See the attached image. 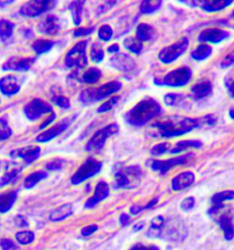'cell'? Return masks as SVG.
Segmentation results:
<instances>
[{
  "instance_id": "6da1fadb",
  "label": "cell",
  "mask_w": 234,
  "mask_h": 250,
  "mask_svg": "<svg viewBox=\"0 0 234 250\" xmlns=\"http://www.w3.org/2000/svg\"><path fill=\"white\" fill-rule=\"evenodd\" d=\"M217 120L218 118L213 115H207L198 118L173 116L156 122L152 127L161 138L169 139L182 136L202 125H214Z\"/></svg>"
},
{
  "instance_id": "7a4b0ae2",
  "label": "cell",
  "mask_w": 234,
  "mask_h": 250,
  "mask_svg": "<svg viewBox=\"0 0 234 250\" xmlns=\"http://www.w3.org/2000/svg\"><path fill=\"white\" fill-rule=\"evenodd\" d=\"M161 113L162 107L159 103L151 97H146L125 113L124 121L134 126H142Z\"/></svg>"
},
{
  "instance_id": "3957f363",
  "label": "cell",
  "mask_w": 234,
  "mask_h": 250,
  "mask_svg": "<svg viewBox=\"0 0 234 250\" xmlns=\"http://www.w3.org/2000/svg\"><path fill=\"white\" fill-rule=\"evenodd\" d=\"M123 87L121 82L112 81L104 83L97 88L86 89L80 93L79 99L83 104L102 101L104 98L117 93Z\"/></svg>"
},
{
  "instance_id": "277c9868",
  "label": "cell",
  "mask_w": 234,
  "mask_h": 250,
  "mask_svg": "<svg viewBox=\"0 0 234 250\" xmlns=\"http://www.w3.org/2000/svg\"><path fill=\"white\" fill-rule=\"evenodd\" d=\"M142 177V169L139 165L122 167L115 172L116 189H133L138 186Z\"/></svg>"
},
{
  "instance_id": "5b68a950",
  "label": "cell",
  "mask_w": 234,
  "mask_h": 250,
  "mask_svg": "<svg viewBox=\"0 0 234 250\" xmlns=\"http://www.w3.org/2000/svg\"><path fill=\"white\" fill-rule=\"evenodd\" d=\"M192 75V71L187 66L179 67L166 74L162 79H155V83L170 87H180L186 85Z\"/></svg>"
},
{
  "instance_id": "8992f818",
  "label": "cell",
  "mask_w": 234,
  "mask_h": 250,
  "mask_svg": "<svg viewBox=\"0 0 234 250\" xmlns=\"http://www.w3.org/2000/svg\"><path fill=\"white\" fill-rule=\"evenodd\" d=\"M118 131L119 125H117V123H112L106 126H103L101 129L97 130L88 141L85 146V150L88 152L100 151L102 147H104L106 140H108L110 137L116 135Z\"/></svg>"
},
{
  "instance_id": "52a82bcc",
  "label": "cell",
  "mask_w": 234,
  "mask_h": 250,
  "mask_svg": "<svg viewBox=\"0 0 234 250\" xmlns=\"http://www.w3.org/2000/svg\"><path fill=\"white\" fill-rule=\"evenodd\" d=\"M102 167V162L95 160L94 158H88L72 176L71 183L73 185H79L88 179L98 174L101 171Z\"/></svg>"
},
{
  "instance_id": "ba28073f",
  "label": "cell",
  "mask_w": 234,
  "mask_h": 250,
  "mask_svg": "<svg viewBox=\"0 0 234 250\" xmlns=\"http://www.w3.org/2000/svg\"><path fill=\"white\" fill-rule=\"evenodd\" d=\"M86 48H87L86 41H81L74 45L66 54V66L69 68H78V69H81L86 66L88 63Z\"/></svg>"
},
{
  "instance_id": "9c48e42d",
  "label": "cell",
  "mask_w": 234,
  "mask_h": 250,
  "mask_svg": "<svg viewBox=\"0 0 234 250\" xmlns=\"http://www.w3.org/2000/svg\"><path fill=\"white\" fill-rule=\"evenodd\" d=\"M189 47V40L182 38L175 43L162 49L158 53V59L163 63H171L185 53Z\"/></svg>"
},
{
  "instance_id": "30bf717a",
  "label": "cell",
  "mask_w": 234,
  "mask_h": 250,
  "mask_svg": "<svg viewBox=\"0 0 234 250\" xmlns=\"http://www.w3.org/2000/svg\"><path fill=\"white\" fill-rule=\"evenodd\" d=\"M56 5H57V1H53V0L29 1L22 5L21 8L20 9V14L25 17L34 18L55 8Z\"/></svg>"
},
{
  "instance_id": "8fae6325",
  "label": "cell",
  "mask_w": 234,
  "mask_h": 250,
  "mask_svg": "<svg viewBox=\"0 0 234 250\" xmlns=\"http://www.w3.org/2000/svg\"><path fill=\"white\" fill-rule=\"evenodd\" d=\"M52 112L53 108L51 104L39 98L32 99L24 107L25 116L30 121H36L49 113L51 114Z\"/></svg>"
},
{
  "instance_id": "7c38bea8",
  "label": "cell",
  "mask_w": 234,
  "mask_h": 250,
  "mask_svg": "<svg viewBox=\"0 0 234 250\" xmlns=\"http://www.w3.org/2000/svg\"><path fill=\"white\" fill-rule=\"evenodd\" d=\"M78 118V115H73L72 117H68V118H63L62 120H60L57 124L52 125L50 128H48L47 130H45L42 133H40L36 138L37 142L39 143H45V142H49L51 140L57 138L61 133L64 132L66 129L73 124L75 121V119Z\"/></svg>"
},
{
  "instance_id": "4fadbf2b",
  "label": "cell",
  "mask_w": 234,
  "mask_h": 250,
  "mask_svg": "<svg viewBox=\"0 0 234 250\" xmlns=\"http://www.w3.org/2000/svg\"><path fill=\"white\" fill-rule=\"evenodd\" d=\"M193 153L177 156L175 158H171L168 160L164 161H152L150 163V168L153 169L154 171L159 172L161 175H164L168 172L169 169L174 168L176 166L184 165L193 158Z\"/></svg>"
},
{
  "instance_id": "5bb4252c",
  "label": "cell",
  "mask_w": 234,
  "mask_h": 250,
  "mask_svg": "<svg viewBox=\"0 0 234 250\" xmlns=\"http://www.w3.org/2000/svg\"><path fill=\"white\" fill-rule=\"evenodd\" d=\"M111 66L123 73H133L136 69V62L130 55L121 52L115 54L110 59Z\"/></svg>"
},
{
  "instance_id": "9a60e30c",
  "label": "cell",
  "mask_w": 234,
  "mask_h": 250,
  "mask_svg": "<svg viewBox=\"0 0 234 250\" xmlns=\"http://www.w3.org/2000/svg\"><path fill=\"white\" fill-rule=\"evenodd\" d=\"M35 57H11L2 65L3 71H14V72H26L29 71L35 63Z\"/></svg>"
},
{
  "instance_id": "2e32d148",
  "label": "cell",
  "mask_w": 234,
  "mask_h": 250,
  "mask_svg": "<svg viewBox=\"0 0 234 250\" xmlns=\"http://www.w3.org/2000/svg\"><path fill=\"white\" fill-rule=\"evenodd\" d=\"M234 200V191L226 190L215 193L212 197V205L208 210L209 215L214 217L223 208H225V202Z\"/></svg>"
},
{
  "instance_id": "e0dca14e",
  "label": "cell",
  "mask_w": 234,
  "mask_h": 250,
  "mask_svg": "<svg viewBox=\"0 0 234 250\" xmlns=\"http://www.w3.org/2000/svg\"><path fill=\"white\" fill-rule=\"evenodd\" d=\"M37 29L39 33L48 35V36H55L60 30V21L56 15L46 16L38 24Z\"/></svg>"
},
{
  "instance_id": "ac0fdd59",
  "label": "cell",
  "mask_w": 234,
  "mask_h": 250,
  "mask_svg": "<svg viewBox=\"0 0 234 250\" xmlns=\"http://www.w3.org/2000/svg\"><path fill=\"white\" fill-rule=\"evenodd\" d=\"M41 152V148L39 146H27V147L16 148L10 152L11 158H18L21 159L25 163L30 164L37 161Z\"/></svg>"
},
{
  "instance_id": "d6986e66",
  "label": "cell",
  "mask_w": 234,
  "mask_h": 250,
  "mask_svg": "<svg viewBox=\"0 0 234 250\" xmlns=\"http://www.w3.org/2000/svg\"><path fill=\"white\" fill-rule=\"evenodd\" d=\"M22 83L19 77L8 74L0 79V92L6 96H14L20 92Z\"/></svg>"
},
{
  "instance_id": "ffe728a7",
  "label": "cell",
  "mask_w": 234,
  "mask_h": 250,
  "mask_svg": "<svg viewBox=\"0 0 234 250\" xmlns=\"http://www.w3.org/2000/svg\"><path fill=\"white\" fill-rule=\"evenodd\" d=\"M190 6H197L202 8L205 11L208 12H216L219 10H222L223 8L229 7L233 4L234 0H205V1H189L190 3H187L186 1H180Z\"/></svg>"
},
{
  "instance_id": "44dd1931",
  "label": "cell",
  "mask_w": 234,
  "mask_h": 250,
  "mask_svg": "<svg viewBox=\"0 0 234 250\" xmlns=\"http://www.w3.org/2000/svg\"><path fill=\"white\" fill-rule=\"evenodd\" d=\"M215 221L218 224L219 228L222 230L225 240L232 241L234 238V224L233 214L230 212L217 214V218L215 219Z\"/></svg>"
},
{
  "instance_id": "7402d4cb",
  "label": "cell",
  "mask_w": 234,
  "mask_h": 250,
  "mask_svg": "<svg viewBox=\"0 0 234 250\" xmlns=\"http://www.w3.org/2000/svg\"><path fill=\"white\" fill-rule=\"evenodd\" d=\"M110 194V187L107 183L101 181L96 184L95 193L91 198L88 199L84 205L87 209H92L97 206L99 203L102 202L104 199L107 198Z\"/></svg>"
},
{
  "instance_id": "603a6c76",
  "label": "cell",
  "mask_w": 234,
  "mask_h": 250,
  "mask_svg": "<svg viewBox=\"0 0 234 250\" xmlns=\"http://www.w3.org/2000/svg\"><path fill=\"white\" fill-rule=\"evenodd\" d=\"M230 37V33L227 30L220 29H207L201 31L198 36V41L201 42L219 43Z\"/></svg>"
},
{
  "instance_id": "cb8c5ba5",
  "label": "cell",
  "mask_w": 234,
  "mask_h": 250,
  "mask_svg": "<svg viewBox=\"0 0 234 250\" xmlns=\"http://www.w3.org/2000/svg\"><path fill=\"white\" fill-rule=\"evenodd\" d=\"M212 93V83L208 79L199 80L190 89V94L194 100H201L205 97L211 96Z\"/></svg>"
},
{
  "instance_id": "d4e9b609",
  "label": "cell",
  "mask_w": 234,
  "mask_h": 250,
  "mask_svg": "<svg viewBox=\"0 0 234 250\" xmlns=\"http://www.w3.org/2000/svg\"><path fill=\"white\" fill-rule=\"evenodd\" d=\"M195 182V174L192 171H184L172 180L171 187L173 191H182L190 187Z\"/></svg>"
},
{
  "instance_id": "484cf974",
  "label": "cell",
  "mask_w": 234,
  "mask_h": 250,
  "mask_svg": "<svg viewBox=\"0 0 234 250\" xmlns=\"http://www.w3.org/2000/svg\"><path fill=\"white\" fill-rule=\"evenodd\" d=\"M21 171V166H19L14 163L8 165L6 172L3 174V176L0 177V188L7 186V184L14 183L20 175Z\"/></svg>"
},
{
  "instance_id": "4316f807",
  "label": "cell",
  "mask_w": 234,
  "mask_h": 250,
  "mask_svg": "<svg viewBox=\"0 0 234 250\" xmlns=\"http://www.w3.org/2000/svg\"><path fill=\"white\" fill-rule=\"evenodd\" d=\"M73 213V206L72 204H65L54 209L49 216L51 222H60L65 220Z\"/></svg>"
},
{
  "instance_id": "83f0119b",
  "label": "cell",
  "mask_w": 234,
  "mask_h": 250,
  "mask_svg": "<svg viewBox=\"0 0 234 250\" xmlns=\"http://www.w3.org/2000/svg\"><path fill=\"white\" fill-rule=\"evenodd\" d=\"M18 198V191H9L0 193V213H6L13 207Z\"/></svg>"
},
{
  "instance_id": "f1b7e54d",
  "label": "cell",
  "mask_w": 234,
  "mask_h": 250,
  "mask_svg": "<svg viewBox=\"0 0 234 250\" xmlns=\"http://www.w3.org/2000/svg\"><path fill=\"white\" fill-rule=\"evenodd\" d=\"M155 33H156V30L151 25L146 23H140L136 28V38L141 42H148L153 39Z\"/></svg>"
},
{
  "instance_id": "f546056e",
  "label": "cell",
  "mask_w": 234,
  "mask_h": 250,
  "mask_svg": "<svg viewBox=\"0 0 234 250\" xmlns=\"http://www.w3.org/2000/svg\"><path fill=\"white\" fill-rule=\"evenodd\" d=\"M165 220L166 219L162 215H158V216H156L155 218H153L151 221L150 228L148 229L146 235L151 238H160Z\"/></svg>"
},
{
  "instance_id": "4dcf8cb0",
  "label": "cell",
  "mask_w": 234,
  "mask_h": 250,
  "mask_svg": "<svg viewBox=\"0 0 234 250\" xmlns=\"http://www.w3.org/2000/svg\"><path fill=\"white\" fill-rule=\"evenodd\" d=\"M48 176L49 175L45 170L34 171L26 177V179L24 180V187L29 190L36 186V184H39L40 181H43L46 178H48Z\"/></svg>"
},
{
  "instance_id": "1f68e13d",
  "label": "cell",
  "mask_w": 234,
  "mask_h": 250,
  "mask_svg": "<svg viewBox=\"0 0 234 250\" xmlns=\"http://www.w3.org/2000/svg\"><path fill=\"white\" fill-rule=\"evenodd\" d=\"M85 5V1H73L69 5V10L73 17V23L77 26L80 25L82 21V11Z\"/></svg>"
},
{
  "instance_id": "d6a6232c",
  "label": "cell",
  "mask_w": 234,
  "mask_h": 250,
  "mask_svg": "<svg viewBox=\"0 0 234 250\" xmlns=\"http://www.w3.org/2000/svg\"><path fill=\"white\" fill-rule=\"evenodd\" d=\"M15 24L7 20H0V39L2 42H7L12 36L14 31Z\"/></svg>"
},
{
  "instance_id": "836d02e7",
  "label": "cell",
  "mask_w": 234,
  "mask_h": 250,
  "mask_svg": "<svg viewBox=\"0 0 234 250\" xmlns=\"http://www.w3.org/2000/svg\"><path fill=\"white\" fill-rule=\"evenodd\" d=\"M201 146H202V142L200 140H181V141L176 143L175 147L171 148L170 153L176 154V153L182 152L188 148H191V147L198 148Z\"/></svg>"
},
{
  "instance_id": "e575fe53",
  "label": "cell",
  "mask_w": 234,
  "mask_h": 250,
  "mask_svg": "<svg viewBox=\"0 0 234 250\" xmlns=\"http://www.w3.org/2000/svg\"><path fill=\"white\" fill-rule=\"evenodd\" d=\"M102 71L96 67H91L81 76V82L85 83H96L102 77Z\"/></svg>"
},
{
  "instance_id": "d590c367",
  "label": "cell",
  "mask_w": 234,
  "mask_h": 250,
  "mask_svg": "<svg viewBox=\"0 0 234 250\" xmlns=\"http://www.w3.org/2000/svg\"><path fill=\"white\" fill-rule=\"evenodd\" d=\"M212 52L213 50L210 45H199L197 49H195L193 52H191V57L196 61L201 62L208 59L212 55Z\"/></svg>"
},
{
  "instance_id": "8d00e7d4",
  "label": "cell",
  "mask_w": 234,
  "mask_h": 250,
  "mask_svg": "<svg viewBox=\"0 0 234 250\" xmlns=\"http://www.w3.org/2000/svg\"><path fill=\"white\" fill-rule=\"evenodd\" d=\"M54 46V42L51 40H45V39H39L34 42L32 44L33 51L38 54H43L46 52H49Z\"/></svg>"
},
{
  "instance_id": "74e56055",
  "label": "cell",
  "mask_w": 234,
  "mask_h": 250,
  "mask_svg": "<svg viewBox=\"0 0 234 250\" xmlns=\"http://www.w3.org/2000/svg\"><path fill=\"white\" fill-rule=\"evenodd\" d=\"M124 47L135 54H140L143 50V44L136 38L127 37L124 40Z\"/></svg>"
},
{
  "instance_id": "f35d334b",
  "label": "cell",
  "mask_w": 234,
  "mask_h": 250,
  "mask_svg": "<svg viewBox=\"0 0 234 250\" xmlns=\"http://www.w3.org/2000/svg\"><path fill=\"white\" fill-rule=\"evenodd\" d=\"M90 57L91 60L96 63L101 62L104 58V52L102 50V44L99 42H95L92 44L91 51H90Z\"/></svg>"
},
{
  "instance_id": "ab89813d",
  "label": "cell",
  "mask_w": 234,
  "mask_h": 250,
  "mask_svg": "<svg viewBox=\"0 0 234 250\" xmlns=\"http://www.w3.org/2000/svg\"><path fill=\"white\" fill-rule=\"evenodd\" d=\"M162 6V1H143L140 4V11L143 14H152L157 11Z\"/></svg>"
},
{
  "instance_id": "60d3db41",
  "label": "cell",
  "mask_w": 234,
  "mask_h": 250,
  "mask_svg": "<svg viewBox=\"0 0 234 250\" xmlns=\"http://www.w3.org/2000/svg\"><path fill=\"white\" fill-rule=\"evenodd\" d=\"M164 101L169 106H181L185 103V97L180 94H168L164 96Z\"/></svg>"
},
{
  "instance_id": "b9f144b4",
  "label": "cell",
  "mask_w": 234,
  "mask_h": 250,
  "mask_svg": "<svg viewBox=\"0 0 234 250\" xmlns=\"http://www.w3.org/2000/svg\"><path fill=\"white\" fill-rule=\"evenodd\" d=\"M12 129L7 123L6 117L0 118V142L5 141L12 136Z\"/></svg>"
},
{
  "instance_id": "7bdbcfd3",
  "label": "cell",
  "mask_w": 234,
  "mask_h": 250,
  "mask_svg": "<svg viewBox=\"0 0 234 250\" xmlns=\"http://www.w3.org/2000/svg\"><path fill=\"white\" fill-rule=\"evenodd\" d=\"M34 239H35V235L31 231H21L16 234V240L23 246L31 244L34 241Z\"/></svg>"
},
{
  "instance_id": "ee69618b",
  "label": "cell",
  "mask_w": 234,
  "mask_h": 250,
  "mask_svg": "<svg viewBox=\"0 0 234 250\" xmlns=\"http://www.w3.org/2000/svg\"><path fill=\"white\" fill-rule=\"evenodd\" d=\"M171 148L172 147H171V144L170 143H168V142H162V143H159V144L154 146L152 147V149H151V151H150V153H151L152 156L158 157V156L167 153L168 151L170 152Z\"/></svg>"
},
{
  "instance_id": "f6af8a7d",
  "label": "cell",
  "mask_w": 234,
  "mask_h": 250,
  "mask_svg": "<svg viewBox=\"0 0 234 250\" xmlns=\"http://www.w3.org/2000/svg\"><path fill=\"white\" fill-rule=\"evenodd\" d=\"M51 101L62 109H69L71 107L70 99L64 96H54L51 98Z\"/></svg>"
},
{
  "instance_id": "bcb514c9",
  "label": "cell",
  "mask_w": 234,
  "mask_h": 250,
  "mask_svg": "<svg viewBox=\"0 0 234 250\" xmlns=\"http://www.w3.org/2000/svg\"><path fill=\"white\" fill-rule=\"evenodd\" d=\"M113 30L109 25H102L98 31V37L103 42H109L113 37Z\"/></svg>"
},
{
  "instance_id": "7dc6e473",
  "label": "cell",
  "mask_w": 234,
  "mask_h": 250,
  "mask_svg": "<svg viewBox=\"0 0 234 250\" xmlns=\"http://www.w3.org/2000/svg\"><path fill=\"white\" fill-rule=\"evenodd\" d=\"M119 98H120V96H114V97H112L108 101H106L105 103L101 104V106L98 107L97 112L99 114H102V113H105V112H108V111L111 110L117 104V102L119 101Z\"/></svg>"
},
{
  "instance_id": "c3c4849f",
  "label": "cell",
  "mask_w": 234,
  "mask_h": 250,
  "mask_svg": "<svg viewBox=\"0 0 234 250\" xmlns=\"http://www.w3.org/2000/svg\"><path fill=\"white\" fill-rule=\"evenodd\" d=\"M64 160H61V159H54L51 162H48L46 164V169H49V170H60V169L63 168L64 166Z\"/></svg>"
},
{
  "instance_id": "681fc988",
  "label": "cell",
  "mask_w": 234,
  "mask_h": 250,
  "mask_svg": "<svg viewBox=\"0 0 234 250\" xmlns=\"http://www.w3.org/2000/svg\"><path fill=\"white\" fill-rule=\"evenodd\" d=\"M195 198L190 196V197H187L186 199H184L182 202H181V205L180 207L182 209L184 212H189L190 210H192L195 206Z\"/></svg>"
},
{
  "instance_id": "f907efd6",
  "label": "cell",
  "mask_w": 234,
  "mask_h": 250,
  "mask_svg": "<svg viewBox=\"0 0 234 250\" xmlns=\"http://www.w3.org/2000/svg\"><path fill=\"white\" fill-rule=\"evenodd\" d=\"M129 250H160V249L153 245V244H143V243H137L134 245Z\"/></svg>"
},
{
  "instance_id": "816d5d0a",
  "label": "cell",
  "mask_w": 234,
  "mask_h": 250,
  "mask_svg": "<svg viewBox=\"0 0 234 250\" xmlns=\"http://www.w3.org/2000/svg\"><path fill=\"white\" fill-rule=\"evenodd\" d=\"M95 27H89V28H79L77 30H74L73 35L74 37H82V36H87L92 34L95 31Z\"/></svg>"
},
{
  "instance_id": "f5cc1de1",
  "label": "cell",
  "mask_w": 234,
  "mask_h": 250,
  "mask_svg": "<svg viewBox=\"0 0 234 250\" xmlns=\"http://www.w3.org/2000/svg\"><path fill=\"white\" fill-rule=\"evenodd\" d=\"M0 247L3 250H16L18 249L12 240L7 238L0 240Z\"/></svg>"
},
{
  "instance_id": "db71d44e",
  "label": "cell",
  "mask_w": 234,
  "mask_h": 250,
  "mask_svg": "<svg viewBox=\"0 0 234 250\" xmlns=\"http://www.w3.org/2000/svg\"><path fill=\"white\" fill-rule=\"evenodd\" d=\"M15 225L16 227L20 228H28L29 226V221L27 220V218L25 216H23L21 214L17 215L15 217Z\"/></svg>"
},
{
  "instance_id": "11a10c76",
  "label": "cell",
  "mask_w": 234,
  "mask_h": 250,
  "mask_svg": "<svg viewBox=\"0 0 234 250\" xmlns=\"http://www.w3.org/2000/svg\"><path fill=\"white\" fill-rule=\"evenodd\" d=\"M233 64H234V52L230 53L229 55H227L224 59L222 60L221 63H220V67L224 69V68L231 66Z\"/></svg>"
},
{
  "instance_id": "9f6ffc18",
  "label": "cell",
  "mask_w": 234,
  "mask_h": 250,
  "mask_svg": "<svg viewBox=\"0 0 234 250\" xmlns=\"http://www.w3.org/2000/svg\"><path fill=\"white\" fill-rule=\"evenodd\" d=\"M97 230H98V226L97 225H90V226H87V227L82 228L80 233H81V235H83V236H88V235L94 234Z\"/></svg>"
},
{
  "instance_id": "6f0895ef",
  "label": "cell",
  "mask_w": 234,
  "mask_h": 250,
  "mask_svg": "<svg viewBox=\"0 0 234 250\" xmlns=\"http://www.w3.org/2000/svg\"><path fill=\"white\" fill-rule=\"evenodd\" d=\"M130 216L128 215V214H126V213H122L121 214V216H120V223H121V225H122V227H126L129 223H130Z\"/></svg>"
},
{
  "instance_id": "680465c9",
  "label": "cell",
  "mask_w": 234,
  "mask_h": 250,
  "mask_svg": "<svg viewBox=\"0 0 234 250\" xmlns=\"http://www.w3.org/2000/svg\"><path fill=\"white\" fill-rule=\"evenodd\" d=\"M56 118V114H54V113H52L51 116L49 117V118H47V120H45L43 123H42V125H40L39 126V129H43L45 128L46 126H48V125H50L51 122L54 120Z\"/></svg>"
},
{
  "instance_id": "91938a15",
  "label": "cell",
  "mask_w": 234,
  "mask_h": 250,
  "mask_svg": "<svg viewBox=\"0 0 234 250\" xmlns=\"http://www.w3.org/2000/svg\"><path fill=\"white\" fill-rule=\"evenodd\" d=\"M107 52L109 53H117L119 52V45L115 43L109 46V48L107 49Z\"/></svg>"
},
{
  "instance_id": "94428289",
  "label": "cell",
  "mask_w": 234,
  "mask_h": 250,
  "mask_svg": "<svg viewBox=\"0 0 234 250\" xmlns=\"http://www.w3.org/2000/svg\"><path fill=\"white\" fill-rule=\"evenodd\" d=\"M227 86H228V88H229L230 95H231L232 97H234V80H233L231 83H227Z\"/></svg>"
},
{
  "instance_id": "6125c7cd",
  "label": "cell",
  "mask_w": 234,
  "mask_h": 250,
  "mask_svg": "<svg viewBox=\"0 0 234 250\" xmlns=\"http://www.w3.org/2000/svg\"><path fill=\"white\" fill-rule=\"evenodd\" d=\"M145 227V223L144 222H140L138 224H136L135 227H134V231H136V232H137V231H140V230H142L143 228Z\"/></svg>"
},
{
  "instance_id": "be15d7a7",
  "label": "cell",
  "mask_w": 234,
  "mask_h": 250,
  "mask_svg": "<svg viewBox=\"0 0 234 250\" xmlns=\"http://www.w3.org/2000/svg\"><path fill=\"white\" fill-rule=\"evenodd\" d=\"M12 2H14V1H0V6H6V5H8V4H11Z\"/></svg>"
},
{
  "instance_id": "e7e4bbea",
  "label": "cell",
  "mask_w": 234,
  "mask_h": 250,
  "mask_svg": "<svg viewBox=\"0 0 234 250\" xmlns=\"http://www.w3.org/2000/svg\"><path fill=\"white\" fill-rule=\"evenodd\" d=\"M230 116H231V118L234 119V110H233V109L230 110Z\"/></svg>"
},
{
  "instance_id": "03108f58",
  "label": "cell",
  "mask_w": 234,
  "mask_h": 250,
  "mask_svg": "<svg viewBox=\"0 0 234 250\" xmlns=\"http://www.w3.org/2000/svg\"><path fill=\"white\" fill-rule=\"evenodd\" d=\"M233 16H234V13H233Z\"/></svg>"
},
{
  "instance_id": "003e7915",
  "label": "cell",
  "mask_w": 234,
  "mask_h": 250,
  "mask_svg": "<svg viewBox=\"0 0 234 250\" xmlns=\"http://www.w3.org/2000/svg\"><path fill=\"white\" fill-rule=\"evenodd\" d=\"M0 103H1V99H0Z\"/></svg>"
}]
</instances>
